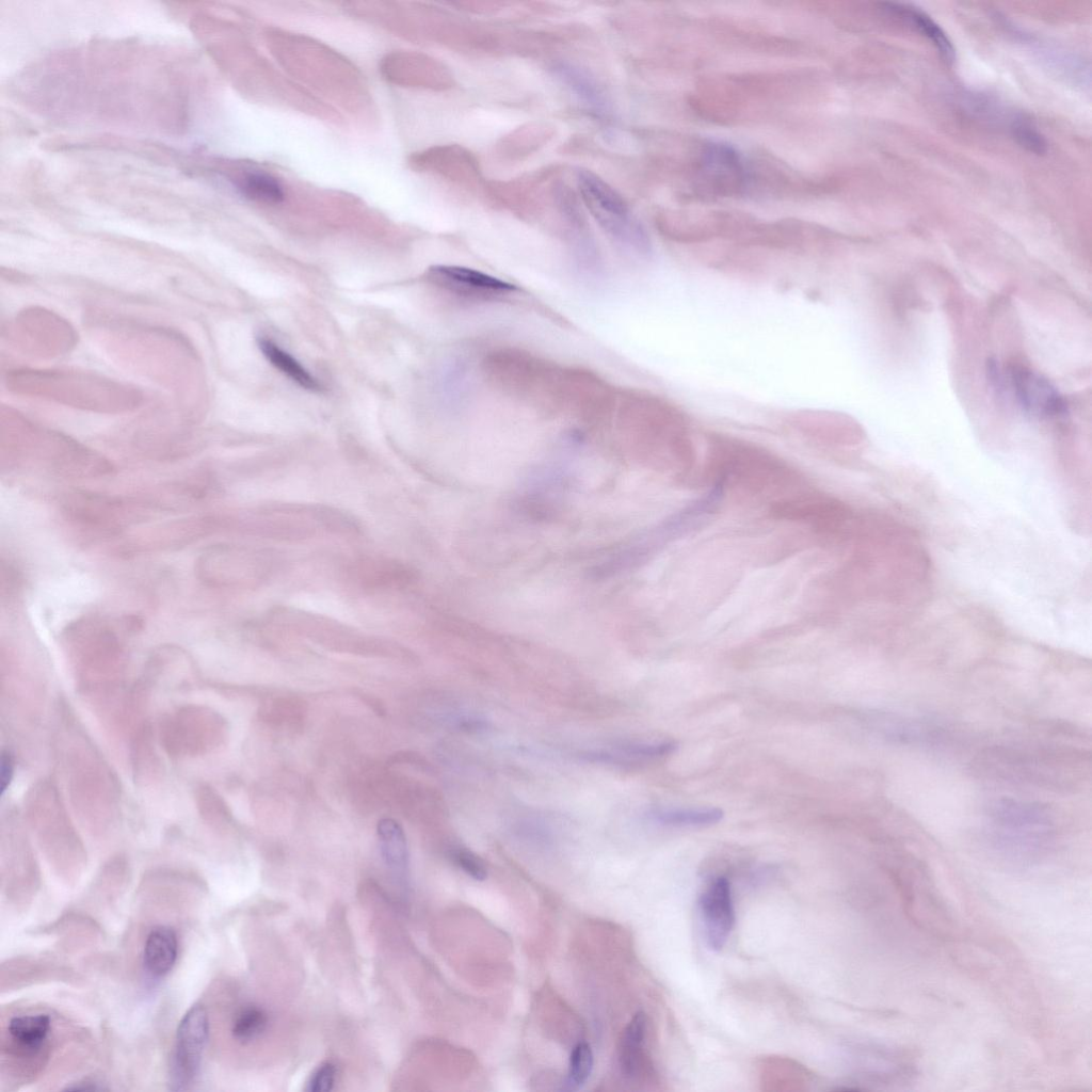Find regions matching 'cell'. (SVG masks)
I'll return each instance as SVG.
<instances>
[{
	"label": "cell",
	"mask_w": 1092,
	"mask_h": 1092,
	"mask_svg": "<svg viewBox=\"0 0 1092 1092\" xmlns=\"http://www.w3.org/2000/svg\"><path fill=\"white\" fill-rule=\"evenodd\" d=\"M354 577L371 591L399 590L417 579V572L407 563L391 558H365L354 564Z\"/></svg>",
	"instance_id": "obj_16"
},
{
	"label": "cell",
	"mask_w": 1092,
	"mask_h": 1092,
	"mask_svg": "<svg viewBox=\"0 0 1092 1092\" xmlns=\"http://www.w3.org/2000/svg\"><path fill=\"white\" fill-rule=\"evenodd\" d=\"M723 817L724 812L717 807L661 808L649 814L653 821L672 826H706L718 823Z\"/></svg>",
	"instance_id": "obj_27"
},
{
	"label": "cell",
	"mask_w": 1092,
	"mask_h": 1092,
	"mask_svg": "<svg viewBox=\"0 0 1092 1092\" xmlns=\"http://www.w3.org/2000/svg\"><path fill=\"white\" fill-rule=\"evenodd\" d=\"M646 1034V1016L638 1012L627 1025L620 1051V1064L628 1077L637 1076L642 1062V1050Z\"/></svg>",
	"instance_id": "obj_25"
},
{
	"label": "cell",
	"mask_w": 1092,
	"mask_h": 1092,
	"mask_svg": "<svg viewBox=\"0 0 1092 1092\" xmlns=\"http://www.w3.org/2000/svg\"><path fill=\"white\" fill-rule=\"evenodd\" d=\"M59 721L57 748L74 810L95 832L114 828L122 800L115 772L65 706Z\"/></svg>",
	"instance_id": "obj_1"
},
{
	"label": "cell",
	"mask_w": 1092,
	"mask_h": 1092,
	"mask_svg": "<svg viewBox=\"0 0 1092 1092\" xmlns=\"http://www.w3.org/2000/svg\"><path fill=\"white\" fill-rule=\"evenodd\" d=\"M593 1070V1053L591 1046L581 1042L572 1050L569 1057V1070L567 1085L572 1089L581 1087L590 1077Z\"/></svg>",
	"instance_id": "obj_32"
},
{
	"label": "cell",
	"mask_w": 1092,
	"mask_h": 1092,
	"mask_svg": "<svg viewBox=\"0 0 1092 1092\" xmlns=\"http://www.w3.org/2000/svg\"><path fill=\"white\" fill-rule=\"evenodd\" d=\"M266 1025L267 1015L262 1010L247 1008L236 1017L232 1034L240 1042H250L264 1030Z\"/></svg>",
	"instance_id": "obj_33"
},
{
	"label": "cell",
	"mask_w": 1092,
	"mask_h": 1092,
	"mask_svg": "<svg viewBox=\"0 0 1092 1092\" xmlns=\"http://www.w3.org/2000/svg\"><path fill=\"white\" fill-rule=\"evenodd\" d=\"M1011 383L1023 408L1038 417H1057L1066 413V403L1044 376L1026 367L1011 369Z\"/></svg>",
	"instance_id": "obj_14"
},
{
	"label": "cell",
	"mask_w": 1092,
	"mask_h": 1092,
	"mask_svg": "<svg viewBox=\"0 0 1092 1092\" xmlns=\"http://www.w3.org/2000/svg\"><path fill=\"white\" fill-rule=\"evenodd\" d=\"M257 344L263 356L291 381L310 391H319L321 389V384L317 379L272 339L259 336Z\"/></svg>",
	"instance_id": "obj_24"
},
{
	"label": "cell",
	"mask_w": 1092,
	"mask_h": 1092,
	"mask_svg": "<svg viewBox=\"0 0 1092 1092\" xmlns=\"http://www.w3.org/2000/svg\"><path fill=\"white\" fill-rule=\"evenodd\" d=\"M867 723L878 739L896 746L936 748L949 739L948 732L941 724L900 712H871Z\"/></svg>",
	"instance_id": "obj_10"
},
{
	"label": "cell",
	"mask_w": 1092,
	"mask_h": 1092,
	"mask_svg": "<svg viewBox=\"0 0 1092 1092\" xmlns=\"http://www.w3.org/2000/svg\"><path fill=\"white\" fill-rule=\"evenodd\" d=\"M208 1034L209 1021L206 1010L202 1006L192 1007L177 1028L171 1070L173 1090H184L196 1078Z\"/></svg>",
	"instance_id": "obj_11"
},
{
	"label": "cell",
	"mask_w": 1092,
	"mask_h": 1092,
	"mask_svg": "<svg viewBox=\"0 0 1092 1092\" xmlns=\"http://www.w3.org/2000/svg\"><path fill=\"white\" fill-rule=\"evenodd\" d=\"M552 69L594 115L603 117L609 114L611 107L608 97L588 70L564 61L556 63Z\"/></svg>",
	"instance_id": "obj_20"
},
{
	"label": "cell",
	"mask_w": 1092,
	"mask_h": 1092,
	"mask_svg": "<svg viewBox=\"0 0 1092 1092\" xmlns=\"http://www.w3.org/2000/svg\"><path fill=\"white\" fill-rule=\"evenodd\" d=\"M131 765L135 782L148 784L157 781L162 773V761L155 743L154 728L148 720L142 721L132 730Z\"/></svg>",
	"instance_id": "obj_21"
},
{
	"label": "cell",
	"mask_w": 1092,
	"mask_h": 1092,
	"mask_svg": "<svg viewBox=\"0 0 1092 1092\" xmlns=\"http://www.w3.org/2000/svg\"><path fill=\"white\" fill-rule=\"evenodd\" d=\"M1010 133L1014 141L1024 149L1035 155H1043L1047 151L1045 136L1026 117L1017 116L1010 125Z\"/></svg>",
	"instance_id": "obj_31"
},
{
	"label": "cell",
	"mask_w": 1092,
	"mask_h": 1092,
	"mask_svg": "<svg viewBox=\"0 0 1092 1092\" xmlns=\"http://www.w3.org/2000/svg\"><path fill=\"white\" fill-rule=\"evenodd\" d=\"M704 936L712 950L726 944L735 924L730 884L725 877L713 879L700 898Z\"/></svg>",
	"instance_id": "obj_13"
},
{
	"label": "cell",
	"mask_w": 1092,
	"mask_h": 1092,
	"mask_svg": "<svg viewBox=\"0 0 1092 1092\" xmlns=\"http://www.w3.org/2000/svg\"><path fill=\"white\" fill-rule=\"evenodd\" d=\"M453 860L464 872L475 880L482 881L486 878L487 870L485 864L473 852L460 848L453 852Z\"/></svg>",
	"instance_id": "obj_34"
},
{
	"label": "cell",
	"mask_w": 1092,
	"mask_h": 1092,
	"mask_svg": "<svg viewBox=\"0 0 1092 1092\" xmlns=\"http://www.w3.org/2000/svg\"><path fill=\"white\" fill-rule=\"evenodd\" d=\"M771 513L776 518L802 521L828 530L838 519L840 510L825 496L802 495L774 502Z\"/></svg>",
	"instance_id": "obj_17"
},
{
	"label": "cell",
	"mask_w": 1092,
	"mask_h": 1092,
	"mask_svg": "<svg viewBox=\"0 0 1092 1092\" xmlns=\"http://www.w3.org/2000/svg\"><path fill=\"white\" fill-rule=\"evenodd\" d=\"M382 855L399 883L406 884L408 852L402 828L392 819H382L378 824Z\"/></svg>",
	"instance_id": "obj_23"
},
{
	"label": "cell",
	"mask_w": 1092,
	"mask_h": 1092,
	"mask_svg": "<svg viewBox=\"0 0 1092 1092\" xmlns=\"http://www.w3.org/2000/svg\"><path fill=\"white\" fill-rule=\"evenodd\" d=\"M14 757L9 750L1 752L0 758V788L3 793L10 786L14 775Z\"/></svg>",
	"instance_id": "obj_36"
},
{
	"label": "cell",
	"mask_w": 1092,
	"mask_h": 1092,
	"mask_svg": "<svg viewBox=\"0 0 1092 1092\" xmlns=\"http://www.w3.org/2000/svg\"><path fill=\"white\" fill-rule=\"evenodd\" d=\"M879 5L884 14L901 20L931 42L946 64L954 63L956 49L951 41L927 13L906 3L884 2Z\"/></svg>",
	"instance_id": "obj_18"
},
{
	"label": "cell",
	"mask_w": 1092,
	"mask_h": 1092,
	"mask_svg": "<svg viewBox=\"0 0 1092 1092\" xmlns=\"http://www.w3.org/2000/svg\"><path fill=\"white\" fill-rule=\"evenodd\" d=\"M178 954V941L175 931L168 927H157L147 935L143 962L149 974L156 977L167 974L174 966Z\"/></svg>",
	"instance_id": "obj_22"
},
{
	"label": "cell",
	"mask_w": 1092,
	"mask_h": 1092,
	"mask_svg": "<svg viewBox=\"0 0 1092 1092\" xmlns=\"http://www.w3.org/2000/svg\"><path fill=\"white\" fill-rule=\"evenodd\" d=\"M78 692L108 710L114 722L121 714L128 690L126 647L115 628L99 619H83L69 625L63 637Z\"/></svg>",
	"instance_id": "obj_2"
},
{
	"label": "cell",
	"mask_w": 1092,
	"mask_h": 1092,
	"mask_svg": "<svg viewBox=\"0 0 1092 1092\" xmlns=\"http://www.w3.org/2000/svg\"><path fill=\"white\" fill-rule=\"evenodd\" d=\"M50 1030V1018L46 1014H31L13 1017L7 1026L12 1040L28 1051L38 1049Z\"/></svg>",
	"instance_id": "obj_26"
},
{
	"label": "cell",
	"mask_w": 1092,
	"mask_h": 1092,
	"mask_svg": "<svg viewBox=\"0 0 1092 1092\" xmlns=\"http://www.w3.org/2000/svg\"><path fill=\"white\" fill-rule=\"evenodd\" d=\"M197 812L203 820L212 828H224L229 815L221 797L207 784H198L194 789Z\"/></svg>",
	"instance_id": "obj_30"
},
{
	"label": "cell",
	"mask_w": 1092,
	"mask_h": 1092,
	"mask_svg": "<svg viewBox=\"0 0 1092 1092\" xmlns=\"http://www.w3.org/2000/svg\"><path fill=\"white\" fill-rule=\"evenodd\" d=\"M676 750V743L662 742H628L606 749L588 750L580 757L592 762L611 765H638L661 759Z\"/></svg>",
	"instance_id": "obj_19"
},
{
	"label": "cell",
	"mask_w": 1092,
	"mask_h": 1092,
	"mask_svg": "<svg viewBox=\"0 0 1092 1092\" xmlns=\"http://www.w3.org/2000/svg\"><path fill=\"white\" fill-rule=\"evenodd\" d=\"M580 195L599 226L617 243L637 252L648 248L647 236L623 196L598 175L577 171Z\"/></svg>",
	"instance_id": "obj_7"
},
{
	"label": "cell",
	"mask_w": 1092,
	"mask_h": 1092,
	"mask_svg": "<svg viewBox=\"0 0 1092 1092\" xmlns=\"http://www.w3.org/2000/svg\"><path fill=\"white\" fill-rule=\"evenodd\" d=\"M23 810L28 828L48 850H79L80 840L75 825L51 778H42L29 788L25 796Z\"/></svg>",
	"instance_id": "obj_8"
},
{
	"label": "cell",
	"mask_w": 1092,
	"mask_h": 1092,
	"mask_svg": "<svg viewBox=\"0 0 1092 1092\" xmlns=\"http://www.w3.org/2000/svg\"><path fill=\"white\" fill-rule=\"evenodd\" d=\"M226 732L225 720L214 709L188 704L161 720L158 735L170 757L183 759L212 752L223 743Z\"/></svg>",
	"instance_id": "obj_5"
},
{
	"label": "cell",
	"mask_w": 1092,
	"mask_h": 1092,
	"mask_svg": "<svg viewBox=\"0 0 1092 1092\" xmlns=\"http://www.w3.org/2000/svg\"><path fill=\"white\" fill-rule=\"evenodd\" d=\"M983 817L984 846L1007 866L1027 868L1039 864L1056 842V819L1040 802L1000 797L985 805Z\"/></svg>",
	"instance_id": "obj_3"
},
{
	"label": "cell",
	"mask_w": 1092,
	"mask_h": 1092,
	"mask_svg": "<svg viewBox=\"0 0 1092 1092\" xmlns=\"http://www.w3.org/2000/svg\"><path fill=\"white\" fill-rule=\"evenodd\" d=\"M708 470L716 486L733 484L753 492L785 486L793 470L781 459L754 445L737 439L713 438L708 451Z\"/></svg>",
	"instance_id": "obj_4"
},
{
	"label": "cell",
	"mask_w": 1092,
	"mask_h": 1092,
	"mask_svg": "<svg viewBox=\"0 0 1092 1092\" xmlns=\"http://www.w3.org/2000/svg\"><path fill=\"white\" fill-rule=\"evenodd\" d=\"M697 160L694 189L705 196H732L748 184V172L741 157L729 145L710 143L703 147Z\"/></svg>",
	"instance_id": "obj_9"
},
{
	"label": "cell",
	"mask_w": 1092,
	"mask_h": 1092,
	"mask_svg": "<svg viewBox=\"0 0 1092 1092\" xmlns=\"http://www.w3.org/2000/svg\"><path fill=\"white\" fill-rule=\"evenodd\" d=\"M553 130L547 125L530 124L521 127L502 140L501 152L519 158L536 150L551 138Z\"/></svg>",
	"instance_id": "obj_28"
},
{
	"label": "cell",
	"mask_w": 1092,
	"mask_h": 1092,
	"mask_svg": "<svg viewBox=\"0 0 1092 1092\" xmlns=\"http://www.w3.org/2000/svg\"><path fill=\"white\" fill-rule=\"evenodd\" d=\"M63 508L75 521L111 531L125 521L127 512L121 499L86 492L69 494Z\"/></svg>",
	"instance_id": "obj_15"
},
{
	"label": "cell",
	"mask_w": 1092,
	"mask_h": 1092,
	"mask_svg": "<svg viewBox=\"0 0 1092 1092\" xmlns=\"http://www.w3.org/2000/svg\"><path fill=\"white\" fill-rule=\"evenodd\" d=\"M423 277L439 289L470 299L488 300L516 291L513 284L479 270L460 266H432L424 272Z\"/></svg>",
	"instance_id": "obj_12"
},
{
	"label": "cell",
	"mask_w": 1092,
	"mask_h": 1092,
	"mask_svg": "<svg viewBox=\"0 0 1092 1092\" xmlns=\"http://www.w3.org/2000/svg\"><path fill=\"white\" fill-rule=\"evenodd\" d=\"M336 1079V1067L334 1064L326 1062L320 1065L317 1071L311 1075L308 1083V1090L311 1092H327L334 1087Z\"/></svg>",
	"instance_id": "obj_35"
},
{
	"label": "cell",
	"mask_w": 1092,
	"mask_h": 1092,
	"mask_svg": "<svg viewBox=\"0 0 1092 1092\" xmlns=\"http://www.w3.org/2000/svg\"><path fill=\"white\" fill-rule=\"evenodd\" d=\"M272 553L235 545H214L196 561L197 578L215 588H251L261 584L273 573Z\"/></svg>",
	"instance_id": "obj_6"
},
{
	"label": "cell",
	"mask_w": 1092,
	"mask_h": 1092,
	"mask_svg": "<svg viewBox=\"0 0 1092 1092\" xmlns=\"http://www.w3.org/2000/svg\"><path fill=\"white\" fill-rule=\"evenodd\" d=\"M242 194L251 199L278 203L284 198V190L279 181L266 173H250L239 182Z\"/></svg>",
	"instance_id": "obj_29"
},
{
	"label": "cell",
	"mask_w": 1092,
	"mask_h": 1092,
	"mask_svg": "<svg viewBox=\"0 0 1092 1092\" xmlns=\"http://www.w3.org/2000/svg\"><path fill=\"white\" fill-rule=\"evenodd\" d=\"M98 1089H101V1088H99L97 1086V1083L89 1082V1081L76 1082V1083H74V1086H70V1087L66 1088V1090H74V1091H76V1090L77 1091H79V1090H98Z\"/></svg>",
	"instance_id": "obj_37"
}]
</instances>
